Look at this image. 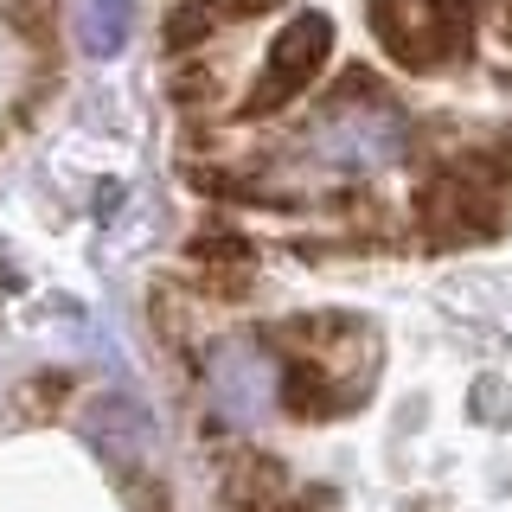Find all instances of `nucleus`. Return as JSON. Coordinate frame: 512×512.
Returning <instances> with one entry per match:
<instances>
[{
	"mask_svg": "<svg viewBox=\"0 0 512 512\" xmlns=\"http://www.w3.org/2000/svg\"><path fill=\"white\" fill-rule=\"evenodd\" d=\"M365 20H372V39L391 52V64L410 77L468 64L480 39L474 0H365Z\"/></svg>",
	"mask_w": 512,
	"mask_h": 512,
	"instance_id": "obj_1",
	"label": "nucleus"
},
{
	"mask_svg": "<svg viewBox=\"0 0 512 512\" xmlns=\"http://www.w3.org/2000/svg\"><path fill=\"white\" fill-rule=\"evenodd\" d=\"M410 224L423 250H461V244H487L506 224V192H487L455 173H423L410 199Z\"/></svg>",
	"mask_w": 512,
	"mask_h": 512,
	"instance_id": "obj_2",
	"label": "nucleus"
},
{
	"mask_svg": "<svg viewBox=\"0 0 512 512\" xmlns=\"http://www.w3.org/2000/svg\"><path fill=\"white\" fill-rule=\"evenodd\" d=\"M327 58H333V20L327 13H295V20L282 26V39L269 45L263 77L250 84L237 122H263V116H276V109H288L295 96H308V84L327 71Z\"/></svg>",
	"mask_w": 512,
	"mask_h": 512,
	"instance_id": "obj_3",
	"label": "nucleus"
},
{
	"mask_svg": "<svg viewBox=\"0 0 512 512\" xmlns=\"http://www.w3.org/2000/svg\"><path fill=\"white\" fill-rule=\"evenodd\" d=\"M397 148H404V109H397V96H384V103H320V116L308 122V154L340 167V173L378 167Z\"/></svg>",
	"mask_w": 512,
	"mask_h": 512,
	"instance_id": "obj_4",
	"label": "nucleus"
},
{
	"mask_svg": "<svg viewBox=\"0 0 512 512\" xmlns=\"http://www.w3.org/2000/svg\"><path fill=\"white\" fill-rule=\"evenodd\" d=\"M256 282V250L231 224H205L186 244V295L192 301H237Z\"/></svg>",
	"mask_w": 512,
	"mask_h": 512,
	"instance_id": "obj_5",
	"label": "nucleus"
},
{
	"mask_svg": "<svg viewBox=\"0 0 512 512\" xmlns=\"http://www.w3.org/2000/svg\"><path fill=\"white\" fill-rule=\"evenodd\" d=\"M205 384H212L224 416H256L263 404H276V359L256 346V333H237V340H218L212 359H205Z\"/></svg>",
	"mask_w": 512,
	"mask_h": 512,
	"instance_id": "obj_6",
	"label": "nucleus"
},
{
	"mask_svg": "<svg viewBox=\"0 0 512 512\" xmlns=\"http://www.w3.org/2000/svg\"><path fill=\"white\" fill-rule=\"evenodd\" d=\"M212 474H218V493L231 512H269V506L295 500V474L276 455H263V448H224L212 461Z\"/></svg>",
	"mask_w": 512,
	"mask_h": 512,
	"instance_id": "obj_7",
	"label": "nucleus"
},
{
	"mask_svg": "<svg viewBox=\"0 0 512 512\" xmlns=\"http://www.w3.org/2000/svg\"><path fill=\"white\" fill-rule=\"evenodd\" d=\"M276 410L295 423H320V416H340V391H333L327 365L301 359V352H276Z\"/></svg>",
	"mask_w": 512,
	"mask_h": 512,
	"instance_id": "obj_8",
	"label": "nucleus"
},
{
	"mask_svg": "<svg viewBox=\"0 0 512 512\" xmlns=\"http://www.w3.org/2000/svg\"><path fill=\"white\" fill-rule=\"evenodd\" d=\"M205 7H212V20H218V26H231V20H256V13L282 7V0H205Z\"/></svg>",
	"mask_w": 512,
	"mask_h": 512,
	"instance_id": "obj_9",
	"label": "nucleus"
}]
</instances>
